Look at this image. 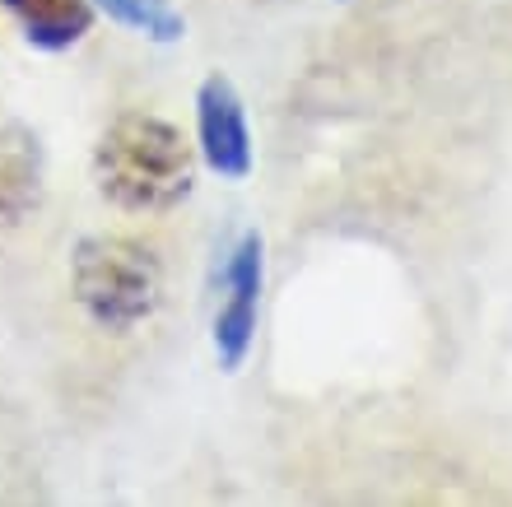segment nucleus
Here are the masks:
<instances>
[{
    "mask_svg": "<svg viewBox=\"0 0 512 507\" xmlns=\"http://www.w3.org/2000/svg\"><path fill=\"white\" fill-rule=\"evenodd\" d=\"M94 182L103 201L131 214H163L191 196L196 159L187 135L154 112H122L94 145Z\"/></svg>",
    "mask_w": 512,
    "mask_h": 507,
    "instance_id": "obj_1",
    "label": "nucleus"
},
{
    "mask_svg": "<svg viewBox=\"0 0 512 507\" xmlns=\"http://www.w3.org/2000/svg\"><path fill=\"white\" fill-rule=\"evenodd\" d=\"M219 298L210 345L224 373H243L247 354L256 345V321H261V289H266V238L247 228L243 238L229 247V261L219 270Z\"/></svg>",
    "mask_w": 512,
    "mask_h": 507,
    "instance_id": "obj_3",
    "label": "nucleus"
},
{
    "mask_svg": "<svg viewBox=\"0 0 512 507\" xmlns=\"http://www.w3.org/2000/svg\"><path fill=\"white\" fill-rule=\"evenodd\" d=\"M70 289L94 326L126 335L159 312L163 261L140 238L94 233V238H80L70 252Z\"/></svg>",
    "mask_w": 512,
    "mask_h": 507,
    "instance_id": "obj_2",
    "label": "nucleus"
},
{
    "mask_svg": "<svg viewBox=\"0 0 512 507\" xmlns=\"http://www.w3.org/2000/svg\"><path fill=\"white\" fill-rule=\"evenodd\" d=\"M38 52H70L94 28V0H0Z\"/></svg>",
    "mask_w": 512,
    "mask_h": 507,
    "instance_id": "obj_6",
    "label": "nucleus"
},
{
    "mask_svg": "<svg viewBox=\"0 0 512 507\" xmlns=\"http://www.w3.org/2000/svg\"><path fill=\"white\" fill-rule=\"evenodd\" d=\"M196 149H201L205 168L224 182H247L256 168L252 149V121L238 84L229 75H205L196 89Z\"/></svg>",
    "mask_w": 512,
    "mask_h": 507,
    "instance_id": "obj_4",
    "label": "nucleus"
},
{
    "mask_svg": "<svg viewBox=\"0 0 512 507\" xmlns=\"http://www.w3.org/2000/svg\"><path fill=\"white\" fill-rule=\"evenodd\" d=\"M98 10L117 19L122 28L140 33L149 42H182L187 38V19L173 0H94Z\"/></svg>",
    "mask_w": 512,
    "mask_h": 507,
    "instance_id": "obj_7",
    "label": "nucleus"
},
{
    "mask_svg": "<svg viewBox=\"0 0 512 507\" xmlns=\"http://www.w3.org/2000/svg\"><path fill=\"white\" fill-rule=\"evenodd\" d=\"M42 173H47V154H42L38 131L28 126H5L0 131V224L24 219L42 196Z\"/></svg>",
    "mask_w": 512,
    "mask_h": 507,
    "instance_id": "obj_5",
    "label": "nucleus"
}]
</instances>
